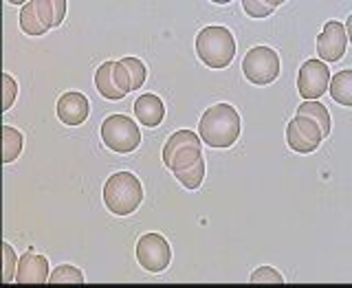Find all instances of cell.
I'll use <instances>...</instances> for the list:
<instances>
[{
  "mask_svg": "<svg viewBox=\"0 0 352 288\" xmlns=\"http://www.w3.org/2000/svg\"><path fill=\"white\" fill-rule=\"evenodd\" d=\"M240 115L231 104H216L207 108L198 121V137L209 148H231L240 137Z\"/></svg>",
  "mask_w": 352,
  "mask_h": 288,
  "instance_id": "6da1fadb",
  "label": "cell"
},
{
  "mask_svg": "<svg viewBox=\"0 0 352 288\" xmlns=\"http://www.w3.org/2000/svg\"><path fill=\"white\" fill-rule=\"evenodd\" d=\"M143 185L132 172H115L104 185V203L115 216H130L141 207Z\"/></svg>",
  "mask_w": 352,
  "mask_h": 288,
  "instance_id": "7a4b0ae2",
  "label": "cell"
},
{
  "mask_svg": "<svg viewBox=\"0 0 352 288\" xmlns=\"http://www.w3.org/2000/svg\"><path fill=\"white\" fill-rule=\"evenodd\" d=\"M196 55L209 69H227L234 62L236 40L225 27H205L196 36Z\"/></svg>",
  "mask_w": 352,
  "mask_h": 288,
  "instance_id": "3957f363",
  "label": "cell"
},
{
  "mask_svg": "<svg viewBox=\"0 0 352 288\" xmlns=\"http://www.w3.org/2000/svg\"><path fill=\"white\" fill-rule=\"evenodd\" d=\"M102 141L113 152H135L141 146V128L126 115H110L102 124Z\"/></svg>",
  "mask_w": 352,
  "mask_h": 288,
  "instance_id": "277c9868",
  "label": "cell"
},
{
  "mask_svg": "<svg viewBox=\"0 0 352 288\" xmlns=\"http://www.w3.org/2000/svg\"><path fill=\"white\" fill-rule=\"evenodd\" d=\"M242 73L256 86H269L280 77V58L271 47H253L242 60Z\"/></svg>",
  "mask_w": 352,
  "mask_h": 288,
  "instance_id": "5b68a950",
  "label": "cell"
},
{
  "mask_svg": "<svg viewBox=\"0 0 352 288\" xmlns=\"http://www.w3.org/2000/svg\"><path fill=\"white\" fill-rule=\"evenodd\" d=\"M137 262L150 273H163L172 262L170 242L161 234H143L137 242Z\"/></svg>",
  "mask_w": 352,
  "mask_h": 288,
  "instance_id": "8992f818",
  "label": "cell"
},
{
  "mask_svg": "<svg viewBox=\"0 0 352 288\" xmlns=\"http://www.w3.org/2000/svg\"><path fill=\"white\" fill-rule=\"evenodd\" d=\"M330 84V71L322 60H306L300 66V75H297V93L304 97L306 102H317L328 91Z\"/></svg>",
  "mask_w": 352,
  "mask_h": 288,
  "instance_id": "52a82bcc",
  "label": "cell"
},
{
  "mask_svg": "<svg viewBox=\"0 0 352 288\" xmlns=\"http://www.w3.org/2000/svg\"><path fill=\"white\" fill-rule=\"evenodd\" d=\"M348 49V33L344 22L328 20L322 33L317 36V60L322 58V62H339L344 58V53Z\"/></svg>",
  "mask_w": 352,
  "mask_h": 288,
  "instance_id": "ba28073f",
  "label": "cell"
},
{
  "mask_svg": "<svg viewBox=\"0 0 352 288\" xmlns=\"http://www.w3.org/2000/svg\"><path fill=\"white\" fill-rule=\"evenodd\" d=\"M49 260L40 253L25 251L18 260L16 284H47L49 282Z\"/></svg>",
  "mask_w": 352,
  "mask_h": 288,
  "instance_id": "9c48e42d",
  "label": "cell"
},
{
  "mask_svg": "<svg viewBox=\"0 0 352 288\" xmlns=\"http://www.w3.org/2000/svg\"><path fill=\"white\" fill-rule=\"evenodd\" d=\"M91 115V104L84 93L69 91L58 99V119L64 126H80Z\"/></svg>",
  "mask_w": 352,
  "mask_h": 288,
  "instance_id": "30bf717a",
  "label": "cell"
},
{
  "mask_svg": "<svg viewBox=\"0 0 352 288\" xmlns=\"http://www.w3.org/2000/svg\"><path fill=\"white\" fill-rule=\"evenodd\" d=\"M135 117L139 119L141 126L146 128H157L165 119V104L159 95L146 93L135 102Z\"/></svg>",
  "mask_w": 352,
  "mask_h": 288,
  "instance_id": "8fae6325",
  "label": "cell"
},
{
  "mask_svg": "<svg viewBox=\"0 0 352 288\" xmlns=\"http://www.w3.org/2000/svg\"><path fill=\"white\" fill-rule=\"evenodd\" d=\"M113 64L115 62H104L102 66H99L97 73H95V86H97V91L102 97L119 102V99H124L126 95L119 91L115 80H113Z\"/></svg>",
  "mask_w": 352,
  "mask_h": 288,
  "instance_id": "7c38bea8",
  "label": "cell"
},
{
  "mask_svg": "<svg viewBox=\"0 0 352 288\" xmlns=\"http://www.w3.org/2000/svg\"><path fill=\"white\" fill-rule=\"evenodd\" d=\"M328 93L333 102L341 106H352V71H339L328 84Z\"/></svg>",
  "mask_w": 352,
  "mask_h": 288,
  "instance_id": "4fadbf2b",
  "label": "cell"
},
{
  "mask_svg": "<svg viewBox=\"0 0 352 288\" xmlns=\"http://www.w3.org/2000/svg\"><path fill=\"white\" fill-rule=\"evenodd\" d=\"M201 159H203V148L201 146H185L181 150H176L165 165H168V170L172 174H176V172H181V170L192 168V165L196 161H201Z\"/></svg>",
  "mask_w": 352,
  "mask_h": 288,
  "instance_id": "5bb4252c",
  "label": "cell"
},
{
  "mask_svg": "<svg viewBox=\"0 0 352 288\" xmlns=\"http://www.w3.org/2000/svg\"><path fill=\"white\" fill-rule=\"evenodd\" d=\"M185 146H203L201 137H198L194 130H176L174 135L168 141H165V146H163V163H168L172 154L176 150L185 148Z\"/></svg>",
  "mask_w": 352,
  "mask_h": 288,
  "instance_id": "9a60e30c",
  "label": "cell"
},
{
  "mask_svg": "<svg viewBox=\"0 0 352 288\" xmlns=\"http://www.w3.org/2000/svg\"><path fill=\"white\" fill-rule=\"evenodd\" d=\"M3 163H14L22 154V148H25V137H22L20 130L3 126Z\"/></svg>",
  "mask_w": 352,
  "mask_h": 288,
  "instance_id": "2e32d148",
  "label": "cell"
},
{
  "mask_svg": "<svg viewBox=\"0 0 352 288\" xmlns=\"http://www.w3.org/2000/svg\"><path fill=\"white\" fill-rule=\"evenodd\" d=\"M297 115L313 119L315 124L322 128L324 137L330 135V115H328V108L324 104H319V102H304V104H300V108H297Z\"/></svg>",
  "mask_w": 352,
  "mask_h": 288,
  "instance_id": "e0dca14e",
  "label": "cell"
},
{
  "mask_svg": "<svg viewBox=\"0 0 352 288\" xmlns=\"http://www.w3.org/2000/svg\"><path fill=\"white\" fill-rule=\"evenodd\" d=\"M20 29L27 33V36H44L47 33V27L42 25V20L36 11V3H25L20 11Z\"/></svg>",
  "mask_w": 352,
  "mask_h": 288,
  "instance_id": "ac0fdd59",
  "label": "cell"
},
{
  "mask_svg": "<svg viewBox=\"0 0 352 288\" xmlns=\"http://www.w3.org/2000/svg\"><path fill=\"white\" fill-rule=\"evenodd\" d=\"M174 176H176V181L185 187V190H198V187L203 185V179H205V159L196 161L192 168L176 172Z\"/></svg>",
  "mask_w": 352,
  "mask_h": 288,
  "instance_id": "d6986e66",
  "label": "cell"
},
{
  "mask_svg": "<svg viewBox=\"0 0 352 288\" xmlns=\"http://www.w3.org/2000/svg\"><path fill=\"white\" fill-rule=\"evenodd\" d=\"M286 143H289V148L293 152H300V154H311V152H315L319 148L317 143H313L311 139H306L302 132L295 128L293 121L286 126Z\"/></svg>",
  "mask_w": 352,
  "mask_h": 288,
  "instance_id": "ffe728a7",
  "label": "cell"
},
{
  "mask_svg": "<svg viewBox=\"0 0 352 288\" xmlns=\"http://www.w3.org/2000/svg\"><path fill=\"white\" fill-rule=\"evenodd\" d=\"M49 284H84V273L73 264H60L49 275Z\"/></svg>",
  "mask_w": 352,
  "mask_h": 288,
  "instance_id": "44dd1931",
  "label": "cell"
},
{
  "mask_svg": "<svg viewBox=\"0 0 352 288\" xmlns=\"http://www.w3.org/2000/svg\"><path fill=\"white\" fill-rule=\"evenodd\" d=\"M282 5V0H242V9L251 18H267Z\"/></svg>",
  "mask_w": 352,
  "mask_h": 288,
  "instance_id": "7402d4cb",
  "label": "cell"
},
{
  "mask_svg": "<svg viewBox=\"0 0 352 288\" xmlns=\"http://www.w3.org/2000/svg\"><path fill=\"white\" fill-rule=\"evenodd\" d=\"M121 62H124V66H126L128 73H130V80H132V91H141V86L146 84V75H148V71H146V64H143L139 58H124Z\"/></svg>",
  "mask_w": 352,
  "mask_h": 288,
  "instance_id": "603a6c76",
  "label": "cell"
},
{
  "mask_svg": "<svg viewBox=\"0 0 352 288\" xmlns=\"http://www.w3.org/2000/svg\"><path fill=\"white\" fill-rule=\"evenodd\" d=\"M293 124H295V128L302 132V135L306 137V139H311L313 143H322V139H324V135H322V128H319L313 119H308V117H302V115H297L295 119H293Z\"/></svg>",
  "mask_w": 352,
  "mask_h": 288,
  "instance_id": "cb8c5ba5",
  "label": "cell"
},
{
  "mask_svg": "<svg viewBox=\"0 0 352 288\" xmlns=\"http://www.w3.org/2000/svg\"><path fill=\"white\" fill-rule=\"evenodd\" d=\"M3 258H5V273H3V280L5 284H11L16 280V271H18V256L14 247L9 245V242H3Z\"/></svg>",
  "mask_w": 352,
  "mask_h": 288,
  "instance_id": "d4e9b609",
  "label": "cell"
},
{
  "mask_svg": "<svg viewBox=\"0 0 352 288\" xmlns=\"http://www.w3.org/2000/svg\"><path fill=\"white\" fill-rule=\"evenodd\" d=\"M251 284H284L282 273H278L273 267H260L251 273Z\"/></svg>",
  "mask_w": 352,
  "mask_h": 288,
  "instance_id": "484cf974",
  "label": "cell"
},
{
  "mask_svg": "<svg viewBox=\"0 0 352 288\" xmlns=\"http://www.w3.org/2000/svg\"><path fill=\"white\" fill-rule=\"evenodd\" d=\"M36 3V11L42 20V25L49 29H55V16H58V11H55V3L51 0H33Z\"/></svg>",
  "mask_w": 352,
  "mask_h": 288,
  "instance_id": "4316f807",
  "label": "cell"
},
{
  "mask_svg": "<svg viewBox=\"0 0 352 288\" xmlns=\"http://www.w3.org/2000/svg\"><path fill=\"white\" fill-rule=\"evenodd\" d=\"M113 80H115V84H117V88L124 95H128L130 91H132V80H130V73H128V69L124 66V62H115L113 64Z\"/></svg>",
  "mask_w": 352,
  "mask_h": 288,
  "instance_id": "83f0119b",
  "label": "cell"
},
{
  "mask_svg": "<svg viewBox=\"0 0 352 288\" xmlns=\"http://www.w3.org/2000/svg\"><path fill=\"white\" fill-rule=\"evenodd\" d=\"M3 86H5V99H3V110H11L16 97H18V82L9 73H3Z\"/></svg>",
  "mask_w": 352,
  "mask_h": 288,
  "instance_id": "f1b7e54d",
  "label": "cell"
},
{
  "mask_svg": "<svg viewBox=\"0 0 352 288\" xmlns=\"http://www.w3.org/2000/svg\"><path fill=\"white\" fill-rule=\"evenodd\" d=\"M55 11H58V16H55V27H60L64 20V14H66V0H55Z\"/></svg>",
  "mask_w": 352,
  "mask_h": 288,
  "instance_id": "f546056e",
  "label": "cell"
}]
</instances>
